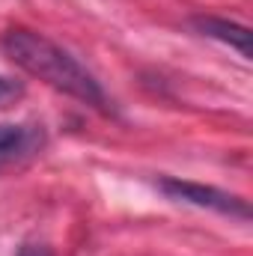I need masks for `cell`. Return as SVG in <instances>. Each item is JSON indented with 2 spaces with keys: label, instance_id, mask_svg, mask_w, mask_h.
<instances>
[{
  "label": "cell",
  "instance_id": "4",
  "mask_svg": "<svg viewBox=\"0 0 253 256\" xmlns=\"http://www.w3.org/2000/svg\"><path fill=\"white\" fill-rule=\"evenodd\" d=\"M194 27L208 36V39H218L230 48H236L244 60H250V27L244 24H236V21H226V18H218V15H196L194 18Z\"/></svg>",
  "mask_w": 253,
  "mask_h": 256
},
{
  "label": "cell",
  "instance_id": "1",
  "mask_svg": "<svg viewBox=\"0 0 253 256\" xmlns=\"http://www.w3.org/2000/svg\"><path fill=\"white\" fill-rule=\"evenodd\" d=\"M0 51L24 74L48 84L51 90L63 92L68 98H78L86 108L110 114V98H108L102 80L72 51H66L63 45H57L45 33L27 30V27H9L0 36Z\"/></svg>",
  "mask_w": 253,
  "mask_h": 256
},
{
  "label": "cell",
  "instance_id": "2",
  "mask_svg": "<svg viewBox=\"0 0 253 256\" xmlns=\"http://www.w3.org/2000/svg\"><path fill=\"white\" fill-rule=\"evenodd\" d=\"M158 188L176 202H188V206H196V208H208V212L242 218V220L250 218L248 200H242V196H236L230 191H220L214 185H200V182H188V179L164 176V179H158Z\"/></svg>",
  "mask_w": 253,
  "mask_h": 256
},
{
  "label": "cell",
  "instance_id": "6",
  "mask_svg": "<svg viewBox=\"0 0 253 256\" xmlns=\"http://www.w3.org/2000/svg\"><path fill=\"white\" fill-rule=\"evenodd\" d=\"M18 256H51L45 248H39V244H24L21 250H18Z\"/></svg>",
  "mask_w": 253,
  "mask_h": 256
},
{
  "label": "cell",
  "instance_id": "5",
  "mask_svg": "<svg viewBox=\"0 0 253 256\" xmlns=\"http://www.w3.org/2000/svg\"><path fill=\"white\" fill-rule=\"evenodd\" d=\"M21 96H24V84L15 80V78H9V74H0V108L15 104Z\"/></svg>",
  "mask_w": 253,
  "mask_h": 256
},
{
  "label": "cell",
  "instance_id": "3",
  "mask_svg": "<svg viewBox=\"0 0 253 256\" xmlns=\"http://www.w3.org/2000/svg\"><path fill=\"white\" fill-rule=\"evenodd\" d=\"M45 146V128L33 122H0V170L18 167L39 155Z\"/></svg>",
  "mask_w": 253,
  "mask_h": 256
}]
</instances>
